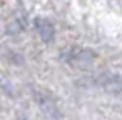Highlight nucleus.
<instances>
[{"mask_svg": "<svg viewBox=\"0 0 122 120\" xmlns=\"http://www.w3.org/2000/svg\"><path fill=\"white\" fill-rule=\"evenodd\" d=\"M67 60H69L72 65L85 67V65H90V63L95 60V53H94L92 50H87V48H74V50L67 55Z\"/></svg>", "mask_w": 122, "mask_h": 120, "instance_id": "obj_1", "label": "nucleus"}, {"mask_svg": "<svg viewBox=\"0 0 122 120\" xmlns=\"http://www.w3.org/2000/svg\"><path fill=\"white\" fill-rule=\"evenodd\" d=\"M34 24H35V29H37V32H39V35L44 42H52L54 40V25H52L50 20H47L44 17H39V19H35Z\"/></svg>", "mask_w": 122, "mask_h": 120, "instance_id": "obj_2", "label": "nucleus"}, {"mask_svg": "<svg viewBox=\"0 0 122 120\" xmlns=\"http://www.w3.org/2000/svg\"><path fill=\"white\" fill-rule=\"evenodd\" d=\"M22 120H27V118H22Z\"/></svg>", "mask_w": 122, "mask_h": 120, "instance_id": "obj_3", "label": "nucleus"}]
</instances>
